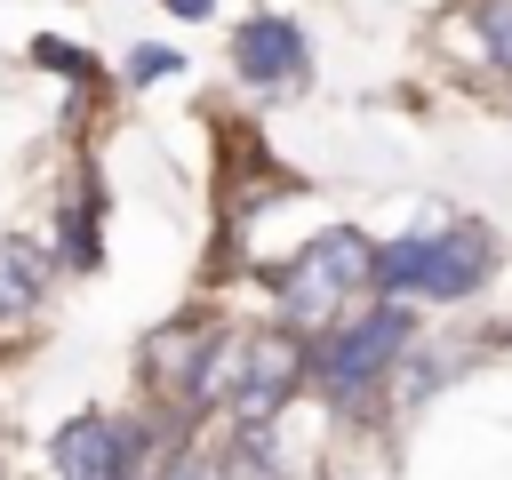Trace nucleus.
I'll use <instances>...</instances> for the list:
<instances>
[{
    "label": "nucleus",
    "instance_id": "f257e3e1",
    "mask_svg": "<svg viewBox=\"0 0 512 480\" xmlns=\"http://www.w3.org/2000/svg\"><path fill=\"white\" fill-rule=\"evenodd\" d=\"M424 344V304L400 296H368L352 320H336L328 336H312V408L328 424H384L392 416V384L408 368V352Z\"/></svg>",
    "mask_w": 512,
    "mask_h": 480
},
{
    "label": "nucleus",
    "instance_id": "f03ea898",
    "mask_svg": "<svg viewBox=\"0 0 512 480\" xmlns=\"http://www.w3.org/2000/svg\"><path fill=\"white\" fill-rule=\"evenodd\" d=\"M496 272H504V232L472 208L376 240V296H400V304H424V312L480 304L496 288Z\"/></svg>",
    "mask_w": 512,
    "mask_h": 480
},
{
    "label": "nucleus",
    "instance_id": "7ed1b4c3",
    "mask_svg": "<svg viewBox=\"0 0 512 480\" xmlns=\"http://www.w3.org/2000/svg\"><path fill=\"white\" fill-rule=\"evenodd\" d=\"M376 296V232L360 224H320L272 264V320L296 336H328Z\"/></svg>",
    "mask_w": 512,
    "mask_h": 480
},
{
    "label": "nucleus",
    "instance_id": "20e7f679",
    "mask_svg": "<svg viewBox=\"0 0 512 480\" xmlns=\"http://www.w3.org/2000/svg\"><path fill=\"white\" fill-rule=\"evenodd\" d=\"M224 336H232V320H224V312H208V304H192V312L160 320V328L136 344L144 400H152V408H168V416H192V424H208L200 392H208V368H216Z\"/></svg>",
    "mask_w": 512,
    "mask_h": 480
},
{
    "label": "nucleus",
    "instance_id": "39448f33",
    "mask_svg": "<svg viewBox=\"0 0 512 480\" xmlns=\"http://www.w3.org/2000/svg\"><path fill=\"white\" fill-rule=\"evenodd\" d=\"M304 400H312V336H296L280 320L240 328V376H232V400L216 424H288Z\"/></svg>",
    "mask_w": 512,
    "mask_h": 480
},
{
    "label": "nucleus",
    "instance_id": "423d86ee",
    "mask_svg": "<svg viewBox=\"0 0 512 480\" xmlns=\"http://www.w3.org/2000/svg\"><path fill=\"white\" fill-rule=\"evenodd\" d=\"M232 80L248 96H304L312 88V40L288 8H256L232 24Z\"/></svg>",
    "mask_w": 512,
    "mask_h": 480
},
{
    "label": "nucleus",
    "instance_id": "0eeeda50",
    "mask_svg": "<svg viewBox=\"0 0 512 480\" xmlns=\"http://www.w3.org/2000/svg\"><path fill=\"white\" fill-rule=\"evenodd\" d=\"M440 48H456V64L504 96L512 88V0H448L440 8Z\"/></svg>",
    "mask_w": 512,
    "mask_h": 480
},
{
    "label": "nucleus",
    "instance_id": "6e6552de",
    "mask_svg": "<svg viewBox=\"0 0 512 480\" xmlns=\"http://www.w3.org/2000/svg\"><path fill=\"white\" fill-rule=\"evenodd\" d=\"M208 448H216V480H296L288 424H216Z\"/></svg>",
    "mask_w": 512,
    "mask_h": 480
},
{
    "label": "nucleus",
    "instance_id": "1a4fd4ad",
    "mask_svg": "<svg viewBox=\"0 0 512 480\" xmlns=\"http://www.w3.org/2000/svg\"><path fill=\"white\" fill-rule=\"evenodd\" d=\"M56 264L64 272H96L104 264V176L88 160L72 176V200L56 208Z\"/></svg>",
    "mask_w": 512,
    "mask_h": 480
},
{
    "label": "nucleus",
    "instance_id": "9d476101",
    "mask_svg": "<svg viewBox=\"0 0 512 480\" xmlns=\"http://www.w3.org/2000/svg\"><path fill=\"white\" fill-rule=\"evenodd\" d=\"M56 272H64V264H56L48 248H32V240H16V232L0 240V336H8V328H24V320L48 304Z\"/></svg>",
    "mask_w": 512,
    "mask_h": 480
},
{
    "label": "nucleus",
    "instance_id": "9b49d317",
    "mask_svg": "<svg viewBox=\"0 0 512 480\" xmlns=\"http://www.w3.org/2000/svg\"><path fill=\"white\" fill-rule=\"evenodd\" d=\"M136 480H216V448L200 440V424H176L152 456H144V472Z\"/></svg>",
    "mask_w": 512,
    "mask_h": 480
},
{
    "label": "nucleus",
    "instance_id": "f8f14e48",
    "mask_svg": "<svg viewBox=\"0 0 512 480\" xmlns=\"http://www.w3.org/2000/svg\"><path fill=\"white\" fill-rule=\"evenodd\" d=\"M176 72H184V56H176V48H160V40L128 48V88H152V80H176Z\"/></svg>",
    "mask_w": 512,
    "mask_h": 480
},
{
    "label": "nucleus",
    "instance_id": "ddd939ff",
    "mask_svg": "<svg viewBox=\"0 0 512 480\" xmlns=\"http://www.w3.org/2000/svg\"><path fill=\"white\" fill-rule=\"evenodd\" d=\"M32 56H40L48 72H72L80 88H96V80H104V72H96V56H80V48H64V40H32Z\"/></svg>",
    "mask_w": 512,
    "mask_h": 480
},
{
    "label": "nucleus",
    "instance_id": "4468645a",
    "mask_svg": "<svg viewBox=\"0 0 512 480\" xmlns=\"http://www.w3.org/2000/svg\"><path fill=\"white\" fill-rule=\"evenodd\" d=\"M176 16H216V0H168Z\"/></svg>",
    "mask_w": 512,
    "mask_h": 480
}]
</instances>
